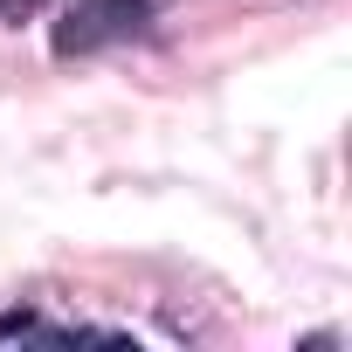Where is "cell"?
<instances>
[{
  "label": "cell",
  "mask_w": 352,
  "mask_h": 352,
  "mask_svg": "<svg viewBox=\"0 0 352 352\" xmlns=\"http://www.w3.org/2000/svg\"><path fill=\"white\" fill-rule=\"evenodd\" d=\"M35 8V0H0V14H28Z\"/></svg>",
  "instance_id": "2"
},
{
  "label": "cell",
  "mask_w": 352,
  "mask_h": 352,
  "mask_svg": "<svg viewBox=\"0 0 352 352\" xmlns=\"http://www.w3.org/2000/svg\"><path fill=\"white\" fill-rule=\"evenodd\" d=\"M145 14H152L145 0H76L56 21V56H83V49H104L118 35H138Z\"/></svg>",
  "instance_id": "1"
}]
</instances>
